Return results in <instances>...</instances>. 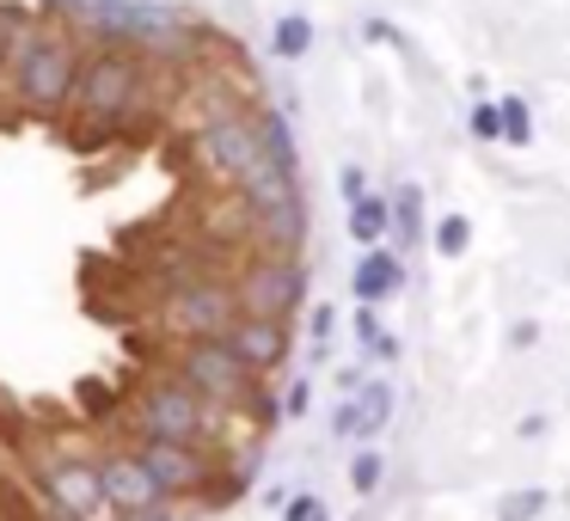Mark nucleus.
Instances as JSON below:
<instances>
[{
  "instance_id": "f257e3e1",
  "label": "nucleus",
  "mask_w": 570,
  "mask_h": 521,
  "mask_svg": "<svg viewBox=\"0 0 570 521\" xmlns=\"http://www.w3.org/2000/svg\"><path fill=\"white\" fill-rule=\"evenodd\" d=\"M141 87H148V62H141L136 50H124V43H105V50H92L87 62H80L75 92H68V117H75L87 136H99V129L124 124V117L136 111Z\"/></svg>"
},
{
  "instance_id": "f03ea898",
  "label": "nucleus",
  "mask_w": 570,
  "mask_h": 521,
  "mask_svg": "<svg viewBox=\"0 0 570 521\" xmlns=\"http://www.w3.org/2000/svg\"><path fill=\"white\" fill-rule=\"evenodd\" d=\"M80 75V50L68 31L38 26L13 56V99L26 117H62L68 111V92H75Z\"/></svg>"
},
{
  "instance_id": "7ed1b4c3",
  "label": "nucleus",
  "mask_w": 570,
  "mask_h": 521,
  "mask_svg": "<svg viewBox=\"0 0 570 521\" xmlns=\"http://www.w3.org/2000/svg\"><path fill=\"white\" fill-rule=\"evenodd\" d=\"M26 484L38 491V503L62 521H111V497H105L99 460L68 454V448H38L31 454Z\"/></svg>"
},
{
  "instance_id": "20e7f679",
  "label": "nucleus",
  "mask_w": 570,
  "mask_h": 521,
  "mask_svg": "<svg viewBox=\"0 0 570 521\" xmlns=\"http://www.w3.org/2000/svg\"><path fill=\"white\" fill-rule=\"evenodd\" d=\"M178 381H185L209 411H239V405L264 411L258 405V381H264V374L246 368L222 337H190V344L178 350Z\"/></svg>"
},
{
  "instance_id": "39448f33",
  "label": "nucleus",
  "mask_w": 570,
  "mask_h": 521,
  "mask_svg": "<svg viewBox=\"0 0 570 521\" xmlns=\"http://www.w3.org/2000/svg\"><path fill=\"white\" fill-rule=\"evenodd\" d=\"M136 423H141V442H190V448H209L215 442V411L203 405L178 374L141 386Z\"/></svg>"
},
{
  "instance_id": "423d86ee",
  "label": "nucleus",
  "mask_w": 570,
  "mask_h": 521,
  "mask_svg": "<svg viewBox=\"0 0 570 521\" xmlns=\"http://www.w3.org/2000/svg\"><path fill=\"white\" fill-rule=\"evenodd\" d=\"M234 301L239 313H264V320H295L307 307V271L301 258H283V252H264L239 271L234 283Z\"/></svg>"
},
{
  "instance_id": "0eeeda50",
  "label": "nucleus",
  "mask_w": 570,
  "mask_h": 521,
  "mask_svg": "<svg viewBox=\"0 0 570 521\" xmlns=\"http://www.w3.org/2000/svg\"><path fill=\"white\" fill-rule=\"evenodd\" d=\"M203 160H209L234 190H252L258 178H271L258 124H252L246 111H222V117H209V124H203ZM276 178H283V173H276Z\"/></svg>"
},
{
  "instance_id": "6e6552de",
  "label": "nucleus",
  "mask_w": 570,
  "mask_h": 521,
  "mask_svg": "<svg viewBox=\"0 0 570 521\" xmlns=\"http://www.w3.org/2000/svg\"><path fill=\"white\" fill-rule=\"evenodd\" d=\"M239 320L234 283H215V276H197V283H178L166 295V332L173 337H222L227 325Z\"/></svg>"
},
{
  "instance_id": "1a4fd4ad",
  "label": "nucleus",
  "mask_w": 570,
  "mask_h": 521,
  "mask_svg": "<svg viewBox=\"0 0 570 521\" xmlns=\"http://www.w3.org/2000/svg\"><path fill=\"white\" fill-rule=\"evenodd\" d=\"M99 479H105V497H111V515H136V509L166 503L160 484H154V472H148V460H141L136 448L99 454Z\"/></svg>"
},
{
  "instance_id": "9d476101",
  "label": "nucleus",
  "mask_w": 570,
  "mask_h": 521,
  "mask_svg": "<svg viewBox=\"0 0 570 521\" xmlns=\"http://www.w3.org/2000/svg\"><path fill=\"white\" fill-rule=\"evenodd\" d=\"M136 454L148 460V472H154V484H160L166 503L209 484V460H203V448H190V442H136Z\"/></svg>"
},
{
  "instance_id": "9b49d317",
  "label": "nucleus",
  "mask_w": 570,
  "mask_h": 521,
  "mask_svg": "<svg viewBox=\"0 0 570 521\" xmlns=\"http://www.w3.org/2000/svg\"><path fill=\"white\" fill-rule=\"evenodd\" d=\"M222 344L234 350V356L246 362V368L271 374V368H283V362H288V320H264V313H239V320L222 332Z\"/></svg>"
},
{
  "instance_id": "f8f14e48",
  "label": "nucleus",
  "mask_w": 570,
  "mask_h": 521,
  "mask_svg": "<svg viewBox=\"0 0 570 521\" xmlns=\"http://www.w3.org/2000/svg\"><path fill=\"white\" fill-rule=\"evenodd\" d=\"M350 399V442H374V435L393 423V386L386 381H362Z\"/></svg>"
},
{
  "instance_id": "ddd939ff",
  "label": "nucleus",
  "mask_w": 570,
  "mask_h": 521,
  "mask_svg": "<svg viewBox=\"0 0 570 521\" xmlns=\"http://www.w3.org/2000/svg\"><path fill=\"white\" fill-rule=\"evenodd\" d=\"M399 288H405V264L393 258V252L374 246L368 258L356 264V301H368V307H381V301H393Z\"/></svg>"
},
{
  "instance_id": "4468645a",
  "label": "nucleus",
  "mask_w": 570,
  "mask_h": 521,
  "mask_svg": "<svg viewBox=\"0 0 570 521\" xmlns=\"http://www.w3.org/2000/svg\"><path fill=\"white\" fill-rule=\"evenodd\" d=\"M258 124V141H264V160H271V173H283L288 185H301V160H295V129L283 124L276 111H264V117H252Z\"/></svg>"
},
{
  "instance_id": "2eb2a0df",
  "label": "nucleus",
  "mask_w": 570,
  "mask_h": 521,
  "mask_svg": "<svg viewBox=\"0 0 570 521\" xmlns=\"http://www.w3.org/2000/svg\"><path fill=\"white\" fill-rule=\"evenodd\" d=\"M386 222H393V234H399V246H417L423 239V190L417 185H393V197H386Z\"/></svg>"
},
{
  "instance_id": "dca6fc26",
  "label": "nucleus",
  "mask_w": 570,
  "mask_h": 521,
  "mask_svg": "<svg viewBox=\"0 0 570 521\" xmlns=\"http://www.w3.org/2000/svg\"><path fill=\"white\" fill-rule=\"evenodd\" d=\"M386 197H362V203H350V239H362V246H374V239L386 234Z\"/></svg>"
},
{
  "instance_id": "f3484780",
  "label": "nucleus",
  "mask_w": 570,
  "mask_h": 521,
  "mask_svg": "<svg viewBox=\"0 0 570 521\" xmlns=\"http://www.w3.org/2000/svg\"><path fill=\"white\" fill-rule=\"evenodd\" d=\"M271 50L283 56V62H301V56L313 50V26L301 13H283L276 19V38H271Z\"/></svg>"
},
{
  "instance_id": "a211bd4d",
  "label": "nucleus",
  "mask_w": 570,
  "mask_h": 521,
  "mask_svg": "<svg viewBox=\"0 0 570 521\" xmlns=\"http://www.w3.org/2000/svg\"><path fill=\"white\" fill-rule=\"evenodd\" d=\"M31 31H38V26H31V13H19V7H0V62H13L19 43H26Z\"/></svg>"
},
{
  "instance_id": "6ab92c4d",
  "label": "nucleus",
  "mask_w": 570,
  "mask_h": 521,
  "mask_svg": "<svg viewBox=\"0 0 570 521\" xmlns=\"http://www.w3.org/2000/svg\"><path fill=\"white\" fill-rule=\"evenodd\" d=\"M546 515V491L540 484H528V491H509L503 503H497V521H533Z\"/></svg>"
},
{
  "instance_id": "aec40b11",
  "label": "nucleus",
  "mask_w": 570,
  "mask_h": 521,
  "mask_svg": "<svg viewBox=\"0 0 570 521\" xmlns=\"http://www.w3.org/2000/svg\"><path fill=\"white\" fill-rule=\"evenodd\" d=\"M497 111H503V141L528 148V141H533V111H528V99H497Z\"/></svg>"
},
{
  "instance_id": "412c9836",
  "label": "nucleus",
  "mask_w": 570,
  "mask_h": 521,
  "mask_svg": "<svg viewBox=\"0 0 570 521\" xmlns=\"http://www.w3.org/2000/svg\"><path fill=\"white\" fill-rule=\"evenodd\" d=\"M466 246H472V222L466 215H442V227H435V252H442V258H460Z\"/></svg>"
},
{
  "instance_id": "4be33fe9",
  "label": "nucleus",
  "mask_w": 570,
  "mask_h": 521,
  "mask_svg": "<svg viewBox=\"0 0 570 521\" xmlns=\"http://www.w3.org/2000/svg\"><path fill=\"white\" fill-rule=\"evenodd\" d=\"M381 479H386V460L374 454V448H362V454L350 460V484H356V491L368 497V491H381Z\"/></svg>"
},
{
  "instance_id": "5701e85b",
  "label": "nucleus",
  "mask_w": 570,
  "mask_h": 521,
  "mask_svg": "<svg viewBox=\"0 0 570 521\" xmlns=\"http://www.w3.org/2000/svg\"><path fill=\"white\" fill-rule=\"evenodd\" d=\"M472 136H479V141H503V111H497V99H479V105H472Z\"/></svg>"
},
{
  "instance_id": "b1692460",
  "label": "nucleus",
  "mask_w": 570,
  "mask_h": 521,
  "mask_svg": "<svg viewBox=\"0 0 570 521\" xmlns=\"http://www.w3.org/2000/svg\"><path fill=\"white\" fill-rule=\"evenodd\" d=\"M283 521H332V509H325V497H288Z\"/></svg>"
},
{
  "instance_id": "393cba45",
  "label": "nucleus",
  "mask_w": 570,
  "mask_h": 521,
  "mask_svg": "<svg viewBox=\"0 0 570 521\" xmlns=\"http://www.w3.org/2000/svg\"><path fill=\"white\" fill-rule=\"evenodd\" d=\"M350 332H356L362 344H374V337L386 332V325H381V307H368V301H362V307H356V320H350Z\"/></svg>"
},
{
  "instance_id": "a878e982",
  "label": "nucleus",
  "mask_w": 570,
  "mask_h": 521,
  "mask_svg": "<svg viewBox=\"0 0 570 521\" xmlns=\"http://www.w3.org/2000/svg\"><path fill=\"white\" fill-rule=\"evenodd\" d=\"M307 332H313V344L325 350V344H332V332H337V313H332V307H313V313H307Z\"/></svg>"
},
{
  "instance_id": "bb28decb",
  "label": "nucleus",
  "mask_w": 570,
  "mask_h": 521,
  "mask_svg": "<svg viewBox=\"0 0 570 521\" xmlns=\"http://www.w3.org/2000/svg\"><path fill=\"white\" fill-rule=\"evenodd\" d=\"M307 405H313V386H307V381H295V386L283 393V411H288V417H301Z\"/></svg>"
},
{
  "instance_id": "cd10ccee",
  "label": "nucleus",
  "mask_w": 570,
  "mask_h": 521,
  "mask_svg": "<svg viewBox=\"0 0 570 521\" xmlns=\"http://www.w3.org/2000/svg\"><path fill=\"white\" fill-rule=\"evenodd\" d=\"M362 350H368L374 362H399V337H386V332L374 337V344H362Z\"/></svg>"
},
{
  "instance_id": "c85d7f7f",
  "label": "nucleus",
  "mask_w": 570,
  "mask_h": 521,
  "mask_svg": "<svg viewBox=\"0 0 570 521\" xmlns=\"http://www.w3.org/2000/svg\"><path fill=\"white\" fill-rule=\"evenodd\" d=\"M111 521H178L173 503H154V509H136V515H111Z\"/></svg>"
},
{
  "instance_id": "c756f323",
  "label": "nucleus",
  "mask_w": 570,
  "mask_h": 521,
  "mask_svg": "<svg viewBox=\"0 0 570 521\" xmlns=\"http://www.w3.org/2000/svg\"><path fill=\"white\" fill-rule=\"evenodd\" d=\"M362 197H368V185H362V173H356V166H344V203H362Z\"/></svg>"
},
{
  "instance_id": "7c9ffc66",
  "label": "nucleus",
  "mask_w": 570,
  "mask_h": 521,
  "mask_svg": "<svg viewBox=\"0 0 570 521\" xmlns=\"http://www.w3.org/2000/svg\"><path fill=\"white\" fill-rule=\"evenodd\" d=\"M362 31H368V38H374V43H399V31H393V26H386V19H368V26H362Z\"/></svg>"
},
{
  "instance_id": "2f4dec72",
  "label": "nucleus",
  "mask_w": 570,
  "mask_h": 521,
  "mask_svg": "<svg viewBox=\"0 0 570 521\" xmlns=\"http://www.w3.org/2000/svg\"><path fill=\"white\" fill-rule=\"evenodd\" d=\"M56 7H87V0H56Z\"/></svg>"
}]
</instances>
